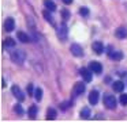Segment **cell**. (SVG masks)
Wrapping results in <instances>:
<instances>
[{
    "mask_svg": "<svg viewBox=\"0 0 127 122\" xmlns=\"http://www.w3.org/2000/svg\"><path fill=\"white\" fill-rule=\"evenodd\" d=\"M10 57H11V61L12 62L21 65V64H23V61H25L26 54H25V52H23V50H14Z\"/></svg>",
    "mask_w": 127,
    "mask_h": 122,
    "instance_id": "obj_1",
    "label": "cell"
},
{
    "mask_svg": "<svg viewBox=\"0 0 127 122\" xmlns=\"http://www.w3.org/2000/svg\"><path fill=\"white\" fill-rule=\"evenodd\" d=\"M104 105H105V107H107V108L113 110V108H116L118 102H116L115 96H112V95H105V96H104Z\"/></svg>",
    "mask_w": 127,
    "mask_h": 122,
    "instance_id": "obj_2",
    "label": "cell"
},
{
    "mask_svg": "<svg viewBox=\"0 0 127 122\" xmlns=\"http://www.w3.org/2000/svg\"><path fill=\"white\" fill-rule=\"evenodd\" d=\"M56 35H58V38H59L60 41H66V39H67V35H68V33H67V26H66V23L60 24V27H58Z\"/></svg>",
    "mask_w": 127,
    "mask_h": 122,
    "instance_id": "obj_3",
    "label": "cell"
},
{
    "mask_svg": "<svg viewBox=\"0 0 127 122\" xmlns=\"http://www.w3.org/2000/svg\"><path fill=\"white\" fill-rule=\"evenodd\" d=\"M70 52H71L72 56H75V57H82L83 56V49H82V46H79L78 43H72V45L70 46Z\"/></svg>",
    "mask_w": 127,
    "mask_h": 122,
    "instance_id": "obj_4",
    "label": "cell"
},
{
    "mask_svg": "<svg viewBox=\"0 0 127 122\" xmlns=\"http://www.w3.org/2000/svg\"><path fill=\"white\" fill-rule=\"evenodd\" d=\"M79 73H81V76L83 77V80H85L86 83H90L92 79H93V76H92V73H93V72H92L89 68H81Z\"/></svg>",
    "mask_w": 127,
    "mask_h": 122,
    "instance_id": "obj_5",
    "label": "cell"
},
{
    "mask_svg": "<svg viewBox=\"0 0 127 122\" xmlns=\"http://www.w3.org/2000/svg\"><path fill=\"white\" fill-rule=\"evenodd\" d=\"M89 69H90L93 73H97V75H100V73L102 72V67H101V64H100L98 61L89 62Z\"/></svg>",
    "mask_w": 127,
    "mask_h": 122,
    "instance_id": "obj_6",
    "label": "cell"
},
{
    "mask_svg": "<svg viewBox=\"0 0 127 122\" xmlns=\"http://www.w3.org/2000/svg\"><path fill=\"white\" fill-rule=\"evenodd\" d=\"M83 91H85V84H83L82 81H78V83H75L74 88H72V94L77 96V95L83 94Z\"/></svg>",
    "mask_w": 127,
    "mask_h": 122,
    "instance_id": "obj_7",
    "label": "cell"
},
{
    "mask_svg": "<svg viewBox=\"0 0 127 122\" xmlns=\"http://www.w3.org/2000/svg\"><path fill=\"white\" fill-rule=\"evenodd\" d=\"M14 29H15L14 19H12V18H7L6 22H4V30H6L7 33H11V31H14Z\"/></svg>",
    "mask_w": 127,
    "mask_h": 122,
    "instance_id": "obj_8",
    "label": "cell"
},
{
    "mask_svg": "<svg viewBox=\"0 0 127 122\" xmlns=\"http://www.w3.org/2000/svg\"><path fill=\"white\" fill-rule=\"evenodd\" d=\"M11 92L14 94V96L15 98H18V99L22 102V100H25V95H23V92L21 91V88L18 86H12L11 87Z\"/></svg>",
    "mask_w": 127,
    "mask_h": 122,
    "instance_id": "obj_9",
    "label": "cell"
},
{
    "mask_svg": "<svg viewBox=\"0 0 127 122\" xmlns=\"http://www.w3.org/2000/svg\"><path fill=\"white\" fill-rule=\"evenodd\" d=\"M92 49H93V52L96 54H101L102 52H104V45H102V42H100V41H96V42H93V45H92Z\"/></svg>",
    "mask_w": 127,
    "mask_h": 122,
    "instance_id": "obj_10",
    "label": "cell"
},
{
    "mask_svg": "<svg viewBox=\"0 0 127 122\" xmlns=\"http://www.w3.org/2000/svg\"><path fill=\"white\" fill-rule=\"evenodd\" d=\"M108 49H109V53H108V54H109V57H111L112 60H116V61H119V60L123 58V53H122V52H113L111 46H109Z\"/></svg>",
    "mask_w": 127,
    "mask_h": 122,
    "instance_id": "obj_11",
    "label": "cell"
},
{
    "mask_svg": "<svg viewBox=\"0 0 127 122\" xmlns=\"http://www.w3.org/2000/svg\"><path fill=\"white\" fill-rule=\"evenodd\" d=\"M97 102H98V91L94 89L89 94V103L90 105H97Z\"/></svg>",
    "mask_w": 127,
    "mask_h": 122,
    "instance_id": "obj_12",
    "label": "cell"
},
{
    "mask_svg": "<svg viewBox=\"0 0 127 122\" xmlns=\"http://www.w3.org/2000/svg\"><path fill=\"white\" fill-rule=\"evenodd\" d=\"M115 35L119 38V39H123V38H126V37H127V29H126V27H119V29L115 31Z\"/></svg>",
    "mask_w": 127,
    "mask_h": 122,
    "instance_id": "obj_13",
    "label": "cell"
},
{
    "mask_svg": "<svg viewBox=\"0 0 127 122\" xmlns=\"http://www.w3.org/2000/svg\"><path fill=\"white\" fill-rule=\"evenodd\" d=\"M17 37H18V39H19L21 42H25V43L30 42V38H29V35L26 34V33H23V31H18V33H17Z\"/></svg>",
    "mask_w": 127,
    "mask_h": 122,
    "instance_id": "obj_14",
    "label": "cell"
},
{
    "mask_svg": "<svg viewBox=\"0 0 127 122\" xmlns=\"http://www.w3.org/2000/svg\"><path fill=\"white\" fill-rule=\"evenodd\" d=\"M56 117H58V113H56L55 108H48V111H47V119L48 121H53V119H56Z\"/></svg>",
    "mask_w": 127,
    "mask_h": 122,
    "instance_id": "obj_15",
    "label": "cell"
},
{
    "mask_svg": "<svg viewBox=\"0 0 127 122\" xmlns=\"http://www.w3.org/2000/svg\"><path fill=\"white\" fill-rule=\"evenodd\" d=\"M112 88L115 92H122L124 89V84L122 81H115V83H112Z\"/></svg>",
    "mask_w": 127,
    "mask_h": 122,
    "instance_id": "obj_16",
    "label": "cell"
},
{
    "mask_svg": "<svg viewBox=\"0 0 127 122\" xmlns=\"http://www.w3.org/2000/svg\"><path fill=\"white\" fill-rule=\"evenodd\" d=\"M44 5H45V8H48L49 11H55L56 10V4L52 1V0H44Z\"/></svg>",
    "mask_w": 127,
    "mask_h": 122,
    "instance_id": "obj_17",
    "label": "cell"
},
{
    "mask_svg": "<svg viewBox=\"0 0 127 122\" xmlns=\"http://www.w3.org/2000/svg\"><path fill=\"white\" fill-rule=\"evenodd\" d=\"M79 115H81V118H85V119H88L89 117H90V108H89V107H83L82 110H81Z\"/></svg>",
    "mask_w": 127,
    "mask_h": 122,
    "instance_id": "obj_18",
    "label": "cell"
},
{
    "mask_svg": "<svg viewBox=\"0 0 127 122\" xmlns=\"http://www.w3.org/2000/svg\"><path fill=\"white\" fill-rule=\"evenodd\" d=\"M42 15H44V18L47 19V20L51 24H53V26H55V22H53V16H52V15H51V14H49V10H48V8H47V10L44 11V12H42Z\"/></svg>",
    "mask_w": 127,
    "mask_h": 122,
    "instance_id": "obj_19",
    "label": "cell"
},
{
    "mask_svg": "<svg viewBox=\"0 0 127 122\" xmlns=\"http://www.w3.org/2000/svg\"><path fill=\"white\" fill-rule=\"evenodd\" d=\"M36 114H37V106L36 105L30 106V108H29V117H30L32 119H34L36 118Z\"/></svg>",
    "mask_w": 127,
    "mask_h": 122,
    "instance_id": "obj_20",
    "label": "cell"
},
{
    "mask_svg": "<svg viewBox=\"0 0 127 122\" xmlns=\"http://www.w3.org/2000/svg\"><path fill=\"white\" fill-rule=\"evenodd\" d=\"M3 45L6 46V48H12V46H15V41L12 39V38H6V39L3 41Z\"/></svg>",
    "mask_w": 127,
    "mask_h": 122,
    "instance_id": "obj_21",
    "label": "cell"
},
{
    "mask_svg": "<svg viewBox=\"0 0 127 122\" xmlns=\"http://www.w3.org/2000/svg\"><path fill=\"white\" fill-rule=\"evenodd\" d=\"M34 99L37 100V102H40V100L42 99V89L40 88H36V91H34Z\"/></svg>",
    "mask_w": 127,
    "mask_h": 122,
    "instance_id": "obj_22",
    "label": "cell"
},
{
    "mask_svg": "<svg viewBox=\"0 0 127 122\" xmlns=\"http://www.w3.org/2000/svg\"><path fill=\"white\" fill-rule=\"evenodd\" d=\"M14 111L18 114V115H23V108L21 105H15L14 106Z\"/></svg>",
    "mask_w": 127,
    "mask_h": 122,
    "instance_id": "obj_23",
    "label": "cell"
},
{
    "mask_svg": "<svg viewBox=\"0 0 127 122\" xmlns=\"http://www.w3.org/2000/svg\"><path fill=\"white\" fill-rule=\"evenodd\" d=\"M79 14H81L82 16H88V15H89V8L81 7V8H79Z\"/></svg>",
    "mask_w": 127,
    "mask_h": 122,
    "instance_id": "obj_24",
    "label": "cell"
},
{
    "mask_svg": "<svg viewBox=\"0 0 127 122\" xmlns=\"http://www.w3.org/2000/svg\"><path fill=\"white\" fill-rule=\"evenodd\" d=\"M70 106H71V102H64V103H62V105H60V108H62L63 111H66L67 108L70 107Z\"/></svg>",
    "mask_w": 127,
    "mask_h": 122,
    "instance_id": "obj_25",
    "label": "cell"
},
{
    "mask_svg": "<svg viewBox=\"0 0 127 122\" xmlns=\"http://www.w3.org/2000/svg\"><path fill=\"white\" fill-rule=\"evenodd\" d=\"M120 103H122V105H123V106H126L127 105V95H120Z\"/></svg>",
    "mask_w": 127,
    "mask_h": 122,
    "instance_id": "obj_26",
    "label": "cell"
},
{
    "mask_svg": "<svg viewBox=\"0 0 127 122\" xmlns=\"http://www.w3.org/2000/svg\"><path fill=\"white\" fill-rule=\"evenodd\" d=\"M28 94L30 95H34V92H33V84H28Z\"/></svg>",
    "mask_w": 127,
    "mask_h": 122,
    "instance_id": "obj_27",
    "label": "cell"
},
{
    "mask_svg": "<svg viewBox=\"0 0 127 122\" xmlns=\"http://www.w3.org/2000/svg\"><path fill=\"white\" fill-rule=\"evenodd\" d=\"M68 16H70L68 11H67V10H63V18H64V20H67V19H68Z\"/></svg>",
    "mask_w": 127,
    "mask_h": 122,
    "instance_id": "obj_28",
    "label": "cell"
},
{
    "mask_svg": "<svg viewBox=\"0 0 127 122\" xmlns=\"http://www.w3.org/2000/svg\"><path fill=\"white\" fill-rule=\"evenodd\" d=\"M72 1H74V0H63V3H64V4H71Z\"/></svg>",
    "mask_w": 127,
    "mask_h": 122,
    "instance_id": "obj_29",
    "label": "cell"
}]
</instances>
